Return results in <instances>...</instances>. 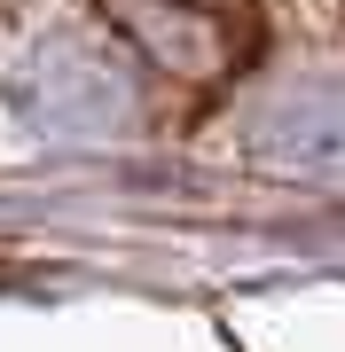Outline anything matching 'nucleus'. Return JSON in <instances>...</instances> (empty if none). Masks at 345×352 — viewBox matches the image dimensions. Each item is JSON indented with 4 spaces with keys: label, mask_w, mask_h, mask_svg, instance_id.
Returning a JSON list of instances; mask_svg holds the SVG:
<instances>
[{
    "label": "nucleus",
    "mask_w": 345,
    "mask_h": 352,
    "mask_svg": "<svg viewBox=\"0 0 345 352\" xmlns=\"http://www.w3.org/2000/svg\"><path fill=\"white\" fill-rule=\"evenodd\" d=\"M110 24L173 78H228L236 63H251L259 24L251 0H103Z\"/></svg>",
    "instance_id": "obj_1"
}]
</instances>
